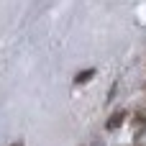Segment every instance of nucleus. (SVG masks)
I'll return each mask as SVG.
<instances>
[{"label": "nucleus", "instance_id": "obj_1", "mask_svg": "<svg viewBox=\"0 0 146 146\" xmlns=\"http://www.w3.org/2000/svg\"><path fill=\"white\" fill-rule=\"evenodd\" d=\"M90 77H92V69H87V72L77 74V77H74V82H85V80H90Z\"/></svg>", "mask_w": 146, "mask_h": 146}, {"label": "nucleus", "instance_id": "obj_2", "mask_svg": "<svg viewBox=\"0 0 146 146\" xmlns=\"http://www.w3.org/2000/svg\"><path fill=\"white\" fill-rule=\"evenodd\" d=\"M13 146H21V144H13Z\"/></svg>", "mask_w": 146, "mask_h": 146}]
</instances>
